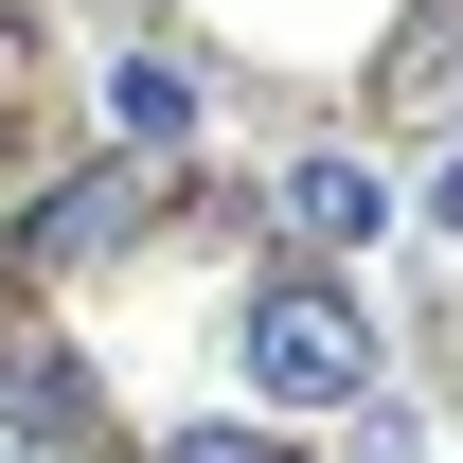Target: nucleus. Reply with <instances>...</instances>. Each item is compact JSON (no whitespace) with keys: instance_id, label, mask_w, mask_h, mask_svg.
I'll return each instance as SVG.
<instances>
[{"instance_id":"obj_4","label":"nucleus","mask_w":463,"mask_h":463,"mask_svg":"<svg viewBox=\"0 0 463 463\" xmlns=\"http://www.w3.org/2000/svg\"><path fill=\"white\" fill-rule=\"evenodd\" d=\"M108 214H125V178H71L54 214H36V268H90V250H108Z\"/></svg>"},{"instance_id":"obj_3","label":"nucleus","mask_w":463,"mask_h":463,"mask_svg":"<svg viewBox=\"0 0 463 463\" xmlns=\"http://www.w3.org/2000/svg\"><path fill=\"white\" fill-rule=\"evenodd\" d=\"M374 214H392V196H374V161H339V143H321V161H286V232H303V250H356Z\"/></svg>"},{"instance_id":"obj_5","label":"nucleus","mask_w":463,"mask_h":463,"mask_svg":"<svg viewBox=\"0 0 463 463\" xmlns=\"http://www.w3.org/2000/svg\"><path fill=\"white\" fill-rule=\"evenodd\" d=\"M0 392H18V428H54V446L90 428V392H71V356H0Z\"/></svg>"},{"instance_id":"obj_2","label":"nucleus","mask_w":463,"mask_h":463,"mask_svg":"<svg viewBox=\"0 0 463 463\" xmlns=\"http://www.w3.org/2000/svg\"><path fill=\"white\" fill-rule=\"evenodd\" d=\"M108 143H125V161H178V143H196V54L125 36V54H108Z\"/></svg>"},{"instance_id":"obj_1","label":"nucleus","mask_w":463,"mask_h":463,"mask_svg":"<svg viewBox=\"0 0 463 463\" xmlns=\"http://www.w3.org/2000/svg\"><path fill=\"white\" fill-rule=\"evenodd\" d=\"M250 392L268 410H374V321H356V286L268 268V286H250Z\"/></svg>"},{"instance_id":"obj_6","label":"nucleus","mask_w":463,"mask_h":463,"mask_svg":"<svg viewBox=\"0 0 463 463\" xmlns=\"http://www.w3.org/2000/svg\"><path fill=\"white\" fill-rule=\"evenodd\" d=\"M143 463H303V446H286V428H161Z\"/></svg>"},{"instance_id":"obj_7","label":"nucleus","mask_w":463,"mask_h":463,"mask_svg":"<svg viewBox=\"0 0 463 463\" xmlns=\"http://www.w3.org/2000/svg\"><path fill=\"white\" fill-rule=\"evenodd\" d=\"M428 232H463V143H446V161H428Z\"/></svg>"}]
</instances>
